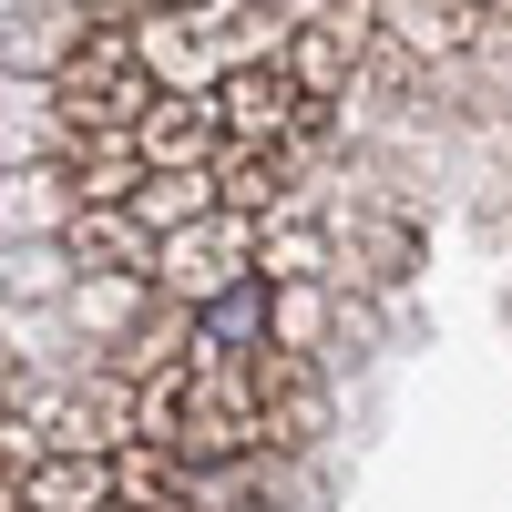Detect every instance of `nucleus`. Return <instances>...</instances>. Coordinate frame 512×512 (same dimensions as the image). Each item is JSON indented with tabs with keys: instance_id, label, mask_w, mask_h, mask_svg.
<instances>
[{
	"instance_id": "f257e3e1",
	"label": "nucleus",
	"mask_w": 512,
	"mask_h": 512,
	"mask_svg": "<svg viewBox=\"0 0 512 512\" xmlns=\"http://www.w3.org/2000/svg\"><path fill=\"white\" fill-rule=\"evenodd\" d=\"M134 11H93V31H82V52L52 72V113H62V134H134L144 103H154V82L134 62V31H123Z\"/></svg>"
},
{
	"instance_id": "f03ea898",
	"label": "nucleus",
	"mask_w": 512,
	"mask_h": 512,
	"mask_svg": "<svg viewBox=\"0 0 512 512\" xmlns=\"http://www.w3.org/2000/svg\"><path fill=\"white\" fill-rule=\"evenodd\" d=\"M256 277V226L246 216H195V226H175V236H154V267H144V287H154V308H205V297H226V287H246Z\"/></svg>"
},
{
	"instance_id": "7ed1b4c3",
	"label": "nucleus",
	"mask_w": 512,
	"mask_h": 512,
	"mask_svg": "<svg viewBox=\"0 0 512 512\" xmlns=\"http://www.w3.org/2000/svg\"><path fill=\"white\" fill-rule=\"evenodd\" d=\"M123 31H134V62L154 93H216L236 72V0H216V11H134Z\"/></svg>"
},
{
	"instance_id": "20e7f679",
	"label": "nucleus",
	"mask_w": 512,
	"mask_h": 512,
	"mask_svg": "<svg viewBox=\"0 0 512 512\" xmlns=\"http://www.w3.org/2000/svg\"><path fill=\"white\" fill-rule=\"evenodd\" d=\"M369 52H379V21L359 11V0H328V11H297V21H287L277 72H287V82H297V93H308L318 113H338Z\"/></svg>"
},
{
	"instance_id": "39448f33",
	"label": "nucleus",
	"mask_w": 512,
	"mask_h": 512,
	"mask_svg": "<svg viewBox=\"0 0 512 512\" xmlns=\"http://www.w3.org/2000/svg\"><path fill=\"white\" fill-rule=\"evenodd\" d=\"M246 390H256V461L267 451H318L328 441V369L308 359H277V349H256L246 359Z\"/></svg>"
},
{
	"instance_id": "423d86ee",
	"label": "nucleus",
	"mask_w": 512,
	"mask_h": 512,
	"mask_svg": "<svg viewBox=\"0 0 512 512\" xmlns=\"http://www.w3.org/2000/svg\"><path fill=\"white\" fill-rule=\"evenodd\" d=\"M379 21V52L390 62H461V52H482V11L472 0H390V11H369Z\"/></svg>"
},
{
	"instance_id": "0eeeda50",
	"label": "nucleus",
	"mask_w": 512,
	"mask_h": 512,
	"mask_svg": "<svg viewBox=\"0 0 512 512\" xmlns=\"http://www.w3.org/2000/svg\"><path fill=\"white\" fill-rule=\"evenodd\" d=\"M134 154H144V175L216 164V103H205V93H154L144 123H134Z\"/></svg>"
},
{
	"instance_id": "6e6552de",
	"label": "nucleus",
	"mask_w": 512,
	"mask_h": 512,
	"mask_svg": "<svg viewBox=\"0 0 512 512\" xmlns=\"http://www.w3.org/2000/svg\"><path fill=\"white\" fill-rule=\"evenodd\" d=\"M52 246H62V267H72V277H144V267H154V236L123 216V205H82V216H72Z\"/></svg>"
},
{
	"instance_id": "1a4fd4ad",
	"label": "nucleus",
	"mask_w": 512,
	"mask_h": 512,
	"mask_svg": "<svg viewBox=\"0 0 512 512\" xmlns=\"http://www.w3.org/2000/svg\"><path fill=\"white\" fill-rule=\"evenodd\" d=\"M52 175H62V195H72V216H82V205H134L144 154H134V134H72Z\"/></svg>"
},
{
	"instance_id": "9d476101",
	"label": "nucleus",
	"mask_w": 512,
	"mask_h": 512,
	"mask_svg": "<svg viewBox=\"0 0 512 512\" xmlns=\"http://www.w3.org/2000/svg\"><path fill=\"white\" fill-rule=\"evenodd\" d=\"M82 31H93V11H0V72L11 82H52L82 52Z\"/></svg>"
},
{
	"instance_id": "9b49d317",
	"label": "nucleus",
	"mask_w": 512,
	"mask_h": 512,
	"mask_svg": "<svg viewBox=\"0 0 512 512\" xmlns=\"http://www.w3.org/2000/svg\"><path fill=\"white\" fill-rule=\"evenodd\" d=\"M62 113H52V82H11L0 72V175H21V164H62Z\"/></svg>"
},
{
	"instance_id": "f8f14e48",
	"label": "nucleus",
	"mask_w": 512,
	"mask_h": 512,
	"mask_svg": "<svg viewBox=\"0 0 512 512\" xmlns=\"http://www.w3.org/2000/svg\"><path fill=\"white\" fill-rule=\"evenodd\" d=\"M267 349L328 369V349H338V287H267Z\"/></svg>"
},
{
	"instance_id": "ddd939ff",
	"label": "nucleus",
	"mask_w": 512,
	"mask_h": 512,
	"mask_svg": "<svg viewBox=\"0 0 512 512\" xmlns=\"http://www.w3.org/2000/svg\"><path fill=\"white\" fill-rule=\"evenodd\" d=\"M195 328V359H226V369H246L256 349H267V287H226V297H205V308L185 318Z\"/></svg>"
},
{
	"instance_id": "4468645a",
	"label": "nucleus",
	"mask_w": 512,
	"mask_h": 512,
	"mask_svg": "<svg viewBox=\"0 0 512 512\" xmlns=\"http://www.w3.org/2000/svg\"><path fill=\"white\" fill-rule=\"evenodd\" d=\"M62 297H72V318L93 328L103 349H123V338H134V328L154 318V287H144V277H72Z\"/></svg>"
},
{
	"instance_id": "2eb2a0df",
	"label": "nucleus",
	"mask_w": 512,
	"mask_h": 512,
	"mask_svg": "<svg viewBox=\"0 0 512 512\" xmlns=\"http://www.w3.org/2000/svg\"><path fill=\"white\" fill-rule=\"evenodd\" d=\"M11 502L21 512H113V472L103 461H31Z\"/></svg>"
},
{
	"instance_id": "dca6fc26",
	"label": "nucleus",
	"mask_w": 512,
	"mask_h": 512,
	"mask_svg": "<svg viewBox=\"0 0 512 512\" xmlns=\"http://www.w3.org/2000/svg\"><path fill=\"white\" fill-rule=\"evenodd\" d=\"M123 216H134L144 236H175V226H195V216H216V175H205V164H185V175H144Z\"/></svg>"
},
{
	"instance_id": "f3484780",
	"label": "nucleus",
	"mask_w": 512,
	"mask_h": 512,
	"mask_svg": "<svg viewBox=\"0 0 512 512\" xmlns=\"http://www.w3.org/2000/svg\"><path fill=\"white\" fill-rule=\"evenodd\" d=\"M0 226H11L21 246H41V236H62V226H72V195H62L52 164H21V175H0Z\"/></svg>"
},
{
	"instance_id": "a211bd4d",
	"label": "nucleus",
	"mask_w": 512,
	"mask_h": 512,
	"mask_svg": "<svg viewBox=\"0 0 512 512\" xmlns=\"http://www.w3.org/2000/svg\"><path fill=\"white\" fill-rule=\"evenodd\" d=\"M103 472H113V502H123V512H175V502H185V472H175L164 451H144V441H123Z\"/></svg>"
},
{
	"instance_id": "6ab92c4d",
	"label": "nucleus",
	"mask_w": 512,
	"mask_h": 512,
	"mask_svg": "<svg viewBox=\"0 0 512 512\" xmlns=\"http://www.w3.org/2000/svg\"><path fill=\"white\" fill-rule=\"evenodd\" d=\"M11 287H21V297H41V287H72V277H62V246H11Z\"/></svg>"
},
{
	"instance_id": "aec40b11",
	"label": "nucleus",
	"mask_w": 512,
	"mask_h": 512,
	"mask_svg": "<svg viewBox=\"0 0 512 512\" xmlns=\"http://www.w3.org/2000/svg\"><path fill=\"white\" fill-rule=\"evenodd\" d=\"M11 492H21V472H11V461H0V512H11Z\"/></svg>"
},
{
	"instance_id": "412c9836",
	"label": "nucleus",
	"mask_w": 512,
	"mask_h": 512,
	"mask_svg": "<svg viewBox=\"0 0 512 512\" xmlns=\"http://www.w3.org/2000/svg\"><path fill=\"white\" fill-rule=\"evenodd\" d=\"M11 512H21V502H11Z\"/></svg>"
},
{
	"instance_id": "4be33fe9",
	"label": "nucleus",
	"mask_w": 512,
	"mask_h": 512,
	"mask_svg": "<svg viewBox=\"0 0 512 512\" xmlns=\"http://www.w3.org/2000/svg\"><path fill=\"white\" fill-rule=\"evenodd\" d=\"M175 512H185V502H175Z\"/></svg>"
}]
</instances>
